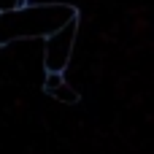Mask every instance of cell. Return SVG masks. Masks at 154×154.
<instances>
[{
	"label": "cell",
	"mask_w": 154,
	"mask_h": 154,
	"mask_svg": "<svg viewBox=\"0 0 154 154\" xmlns=\"http://www.w3.org/2000/svg\"><path fill=\"white\" fill-rule=\"evenodd\" d=\"M73 16H79L76 8L62 3H49V5L24 3L19 8L0 11V46L19 38H46Z\"/></svg>",
	"instance_id": "1"
},
{
	"label": "cell",
	"mask_w": 154,
	"mask_h": 154,
	"mask_svg": "<svg viewBox=\"0 0 154 154\" xmlns=\"http://www.w3.org/2000/svg\"><path fill=\"white\" fill-rule=\"evenodd\" d=\"M76 32H79V16H73L70 22H65L62 27H57L54 32L46 35V43H43V68L46 70L65 73V68L70 62V54H73Z\"/></svg>",
	"instance_id": "2"
},
{
	"label": "cell",
	"mask_w": 154,
	"mask_h": 154,
	"mask_svg": "<svg viewBox=\"0 0 154 154\" xmlns=\"http://www.w3.org/2000/svg\"><path fill=\"white\" fill-rule=\"evenodd\" d=\"M49 95H51L54 100H60V103H79V92H76L68 81H62L60 87H54Z\"/></svg>",
	"instance_id": "3"
},
{
	"label": "cell",
	"mask_w": 154,
	"mask_h": 154,
	"mask_svg": "<svg viewBox=\"0 0 154 154\" xmlns=\"http://www.w3.org/2000/svg\"><path fill=\"white\" fill-rule=\"evenodd\" d=\"M65 81V73H60V70H46V81H43V89L46 92H51L54 87H60Z\"/></svg>",
	"instance_id": "4"
},
{
	"label": "cell",
	"mask_w": 154,
	"mask_h": 154,
	"mask_svg": "<svg viewBox=\"0 0 154 154\" xmlns=\"http://www.w3.org/2000/svg\"><path fill=\"white\" fill-rule=\"evenodd\" d=\"M24 3H30V0H0V11H11V8H19Z\"/></svg>",
	"instance_id": "5"
}]
</instances>
